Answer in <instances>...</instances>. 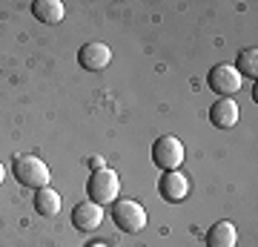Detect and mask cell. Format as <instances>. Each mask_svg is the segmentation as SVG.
<instances>
[{"label":"cell","instance_id":"obj_17","mask_svg":"<svg viewBox=\"0 0 258 247\" xmlns=\"http://www.w3.org/2000/svg\"><path fill=\"white\" fill-rule=\"evenodd\" d=\"M138 247H141V244H138Z\"/></svg>","mask_w":258,"mask_h":247},{"label":"cell","instance_id":"obj_8","mask_svg":"<svg viewBox=\"0 0 258 247\" xmlns=\"http://www.w3.org/2000/svg\"><path fill=\"white\" fill-rule=\"evenodd\" d=\"M101 221H103V207H101V204H95V202L75 204L72 224H75L78 230H83V233H92V230L101 227Z\"/></svg>","mask_w":258,"mask_h":247},{"label":"cell","instance_id":"obj_4","mask_svg":"<svg viewBox=\"0 0 258 247\" xmlns=\"http://www.w3.org/2000/svg\"><path fill=\"white\" fill-rule=\"evenodd\" d=\"M152 161H155V167H161L164 173L178 170V167L184 164V144H181L175 135H161L155 144H152Z\"/></svg>","mask_w":258,"mask_h":247},{"label":"cell","instance_id":"obj_12","mask_svg":"<svg viewBox=\"0 0 258 247\" xmlns=\"http://www.w3.org/2000/svg\"><path fill=\"white\" fill-rule=\"evenodd\" d=\"M35 210L43 216V219H52L60 213V192L52 190V187H40L35 192Z\"/></svg>","mask_w":258,"mask_h":247},{"label":"cell","instance_id":"obj_7","mask_svg":"<svg viewBox=\"0 0 258 247\" xmlns=\"http://www.w3.org/2000/svg\"><path fill=\"white\" fill-rule=\"evenodd\" d=\"M158 192H161V199L169 202V204L184 202L186 195H189V178H186L181 170H169V173L161 175V181H158Z\"/></svg>","mask_w":258,"mask_h":247},{"label":"cell","instance_id":"obj_1","mask_svg":"<svg viewBox=\"0 0 258 247\" xmlns=\"http://www.w3.org/2000/svg\"><path fill=\"white\" fill-rule=\"evenodd\" d=\"M12 173H15V178H18L23 187H35V190L49 187V178H52L46 161H40L37 156H15Z\"/></svg>","mask_w":258,"mask_h":247},{"label":"cell","instance_id":"obj_3","mask_svg":"<svg viewBox=\"0 0 258 247\" xmlns=\"http://www.w3.org/2000/svg\"><path fill=\"white\" fill-rule=\"evenodd\" d=\"M112 221L123 233H141L147 227V210L135 199H118L112 202Z\"/></svg>","mask_w":258,"mask_h":247},{"label":"cell","instance_id":"obj_16","mask_svg":"<svg viewBox=\"0 0 258 247\" xmlns=\"http://www.w3.org/2000/svg\"><path fill=\"white\" fill-rule=\"evenodd\" d=\"M3 175H6V170H3V164H0V184H3Z\"/></svg>","mask_w":258,"mask_h":247},{"label":"cell","instance_id":"obj_10","mask_svg":"<svg viewBox=\"0 0 258 247\" xmlns=\"http://www.w3.org/2000/svg\"><path fill=\"white\" fill-rule=\"evenodd\" d=\"M238 244V230L232 221H215L207 230V247H235Z\"/></svg>","mask_w":258,"mask_h":247},{"label":"cell","instance_id":"obj_5","mask_svg":"<svg viewBox=\"0 0 258 247\" xmlns=\"http://www.w3.org/2000/svg\"><path fill=\"white\" fill-rule=\"evenodd\" d=\"M207 86L212 92H218L221 98H230V95H235L241 89V75L232 64H215L207 72Z\"/></svg>","mask_w":258,"mask_h":247},{"label":"cell","instance_id":"obj_9","mask_svg":"<svg viewBox=\"0 0 258 247\" xmlns=\"http://www.w3.org/2000/svg\"><path fill=\"white\" fill-rule=\"evenodd\" d=\"M210 121H212V127H218V129H232L238 124V104L232 98H218L210 107Z\"/></svg>","mask_w":258,"mask_h":247},{"label":"cell","instance_id":"obj_6","mask_svg":"<svg viewBox=\"0 0 258 247\" xmlns=\"http://www.w3.org/2000/svg\"><path fill=\"white\" fill-rule=\"evenodd\" d=\"M78 64L86 69V72H101L112 64V49L101 40H89L78 49Z\"/></svg>","mask_w":258,"mask_h":247},{"label":"cell","instance_id":"obj_13","mask_svg":"<svg viewBox=\"0 0 258 247\" xmlns=\"http://www.w3.org/2000/svg\"><path fill=\"white\" fill-rule=\"evenodd\" d=\"M235 69H238V75L244 78H255V72H258V49L255 46H247V49H241L238 52V58H235Z\"/></svg>","mask_w":258,"mask_h":247},{"label":"cell","instance_id":"obj_14","mask_svg":"<svg viewBox=\"0 0 258 247\" xmlns=\"http://www.w3.org/2000/svg\"><path fill=\"white\" fill-rule=\"evenodd\" d=\"M89 167H92V173H95V170H103L106 164H103V158H101V156H95L92 161H89Z\"/></svg>","mask_w":258,"mask_h":247},{"label":"cell","instance_id":"obj_2","mask_svg":"<svg viewBox=\"0 0 258 247\" xmlns=\"http://www.w3.org/2000/svg\"><path fill=\"white\" fill-rule=\"evenodd\" d=\"M86 192H89V202L95 204H112L118 202V192H120V178L115 170L103 167V170H95L86 181Z\"/></svg>","mask_w":258,"mask_h":247},{"label":"cell","instance_id":"obj_15","mask_svg":"<svg viewBox=\"0 0 258 247\" xmlns=\"http://www.w3.org/2000/svg\"><path fill=\"white\" fill-rule=\"evenodd\" d=\"M86 247H109V244H106V241H89Z\"/></svg>","mask_w":258,"mask_h":247},{"label":"cell","instance_id":"obj_11","mask_svg":"<svg viewBox=\"0 0 258 247\" xmlns=\"http://www.w3.org/2000/svg\"><path fill=\"white\" fill-rule=\"evenodd\" d=\"M32 15H35L40 23L55 26V23L63 20L66 9H63V3H60V0H35V3H32Z\"/></svg>","mask_w":258,"mask_h":247}]
</instances>
